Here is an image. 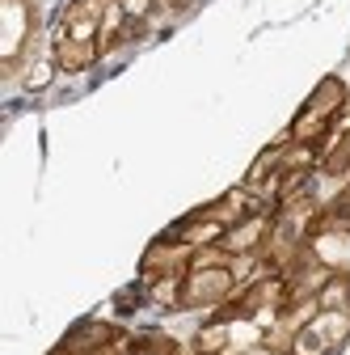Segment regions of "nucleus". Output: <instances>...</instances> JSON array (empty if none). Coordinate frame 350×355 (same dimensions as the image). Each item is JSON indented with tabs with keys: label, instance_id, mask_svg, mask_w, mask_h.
I'll use <instances>...</instances> for the list:
<instances>
[{
	"label": "nucleus",
	"instance_id": "4",
	"mask_svg": "<svg viewBox=\"0 0 350 355\" xmlns=\"http://www.w3.org/2000/svg\"><path fill=\"white\" fill-rule=\"evenodd\" d=\"M118 5H122V13L127 17H136V21H144L152 9H156V0H118Z\"/></svg>",
	"mask_w": 350,
	"mask_h": 355
},
{
	"label": "nucleus",
	"instance_id": "1",
	"mask_svg": "<svg viewBox=\"0 0 350 355\" xmlns=\"http://www.w3.org/2000/svg\"><path fill=\"white\" fill-rule=\"evenodd\" d=\"M342 106H346V85H342L338 76H325V80L317 85V94L308 98V106L300 110V119H321V123H333V119L342 114Z\"/></svg>",
	"mask_w": 350,
	"mask_h": 355
},
{
	"label": "nucleus",
	"instance_id": "2",
	"mask_svg": "<svg viewBox=\"0 0 350 355\" xmlns=\"http://www.w3.org/2000/svg\"><path fill=\"white\" fill-rule=\"evenodd\" d=\"M98 55H102L98 42H76V38H68V34H55V64H59V68H68V72H84Z\"/></svg>",
	"mask_w": 350,
	"mask_h": 355
},
{
	"label": "nucleus",
	"instance_id": "3",
	"mask_svg": "<svg viewBox=\"0 0 350 355\" xmlns=\"http://www.w3.org/2000/svg\"><path fill=\"white\" fill-rule=\"evenodd\" d=\"M325 173H350V131H338V144L325 157Z\"/></svg>",
	"mask_w": 350,
	"mask_h": 355
}]
</instances>
